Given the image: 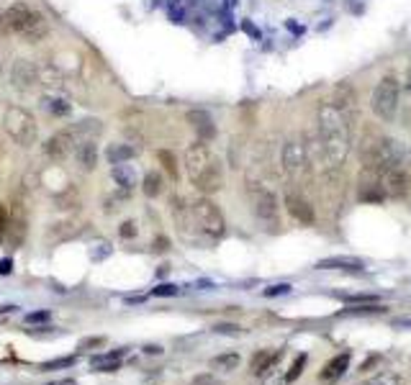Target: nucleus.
Wrapping results in <instances>:
<instances>
[{
  "label": "nucleus",
  "instance_id": "nucleus-1",
  "mask_svg": "<svg viewBox=\"0 0 411 385\" xmlns=\"http://www.w3.org/2000/svg\"><path fill=\"white\" fill-rule=\"evenodd\" d=\"M317 136L319 142H322L327 169H339L344 164V160H347V152H350V144H352L347 111H342L339 106H334V103L319 106Z\"/></svg>",
  "mask_w": 411,
  "mask_h": 385
},
{
  "label": "nucleus",
  "instance_id": "nucleus-2",
  "mask_svg": "<svg viewBox=\"0 0 411 385\" xmlns=\"http://www.w3.org/2000/svg\"><path fill=\"white\" fill-rule=\"evenodd\" d=\"M185 172L188 180L201 190L203 196H214L224 188V164L221 160L206 147V142L190 144L185 152Z\"/></svg>",
  "mask_w": 411,
  "mask_h": 385
},
{
  "label": "nucleus",
  "instance_id": "nucleus-3",
  "mask_svg": "<svg viewBox=\"0 0 411 385\" xmlns=\"http://www.w3.org/2000/svg\"><path fill=\"white\" fill-rule=\"evenodd\" d=\"M3 128H6V134L23 149L34 147L36 139H39V123H36L34 113L21 108V106H8L6 116H3Z\"/></svg>",
  "mask_w": 411,
  "mask_h": 385
},
{
  "label": "nucleus",
  "instance_id": "nucleus-4",
  "mask_svg": "<svg viewBox=\"0 0 411 385\" xmlns=\"http://www.w3.org/2000/svg\"><path fill=\"white\" fill-rule=\"evenodd\" d=\"M360 157H363V167L365 169H376V172H380V169H385V167L401 164V160H404V152H401L398 142H393V139H385V136H378V139L365 142Z\"/></svg>",
  "mask_w": 411,
  "mask_h": 385
},
{
  "label": "nucleus",
  "instance_id": "nucleus-5",
  "mask_svg": "<svg viewBox=\"0 0 411 385\" xmlns=\"http://www.w3.org/2000/svg\"><path fill=\"white\" fill-rule=\"evenodd\" d=\"M398 82L393 77H383V80L378 82L376 88H373V95H371V111L376 116L378 121L383 123H391L398 113Z\"/></svg>",
  "mask_w": 411,
  "mask_h": 385
},
{
  "label": "nucleus",
  "instance_id": "nucleus-6",
  "mask_svg": "<svg viewBox=\"0 0 411 385\" xmlns=\"http://www.w3.org/2000/svg\"><path fill=\"white\" fill-rule=\"evenodd\" d=\"M190 216L196 221L198 229L211 239H221L224 231H226V221H224V213L221 208L211 201L209 196L198 198L193 206H190Z\"/></svg>",
  "mask_w": 411,
  "mask_h": 385
},
{
  "label": "nucleus",
  "instance_id": "nucleus-7",
  "mask_svg": "<svg viewBox=\"0 0 411 385\" xmlns=\"http://www.w3.org/2000/svg\"><path fill=\"white\" fill-rule=\"evenodd\" d=\"M250 203H252V213L260 223L265 226H278V218H280V201L273 190L263 188V185H255L250 188Z\"/></svg>",
  "mask_w": 411,
  "mask_h": 385
},
{
  "label": "nucleus",
  "instance_id": "nucleus-8",
  "mask_svg": "<svg viewBox=\"0 0 411 385\" xmlns=\"http://www.w3.org/2000/svg\"><path fill=\"white\" fill-rule=\"evenodd\" d=\"M309 167H311V157H309V147H306V139L304 136L288 139L283 147V169L293 180H301V177H306Z\"/></svg>",
  "mask_w": 411,
  "mask_h": 385
},
{
  "label": "nucleus",
  "instance_id": "nucleus-9",
  "mask_svg": "<svg viewBox=\"0 0 411 385\" xmlns=\"http://www.w3.org/2000/svg\"><path fill=\"white\" fill-rule=\"evenodd\" d=\"M39 18L36 11L26 6V3H13L6 13L0 16V34H18L26 36L28 28L34 26V21Z\"/></svg>",
  "mask_w": 411,
  "mask_h": 385
},
{
  "label": "nucleus",
  "instance_id": "nucleus-10",
  "mask_svg": "<svg viewBox=\"0 0 411 385\" xmlns=\"http://www.w3.org/2000/svg\"><path fill=\"white\" fill-rule=\"evenodd\" d=\"M75 149H77V134H75V128H62L57 134L44 144V155L52 160V162H65L70 155H75Z\"/></svg>",
  "mask_w": 411,
  "mask_h": 385
},
{
  "label": "nucleus",
  "instance_id": "nucleus-11",
  "mask_svg": "<svg viewBox=\"0 0 411 385\" xmlns=\"http://www.w3.org/2000/svg\"><path fill=\"white\" fill-rule=\"evenodd\" d=\"M380 183H383V190L388 198H404L409 193L411 177L401 164H393V167L380 169Z\"/></svg>",
  "mask_w": 411,
  "mask_h": 385
},
{
  "label": "nucleus",
  "instance_id": "nucleus-12",
  "mask_svg": "<svg viewBox=\"0 0 411 385\" xmlns=\"http://www.w3.org/2000/svg\"><path fill=\"white\" fill-rule=\"evenodd\" d=\"M11 82L13 88L21 90V93H28V90L36 88L39 82V69L31 60H16L13 62V69H11Z\"/></svg>",
  "mask_w": 411,
  "mask_h": 385
},
{
  "label": "nucleus",
  "instance_id": "nucleus-13",
  "mask_svg": "<svg viewBox=\"0 0 411 385\" xmlns=\"http://www.w3.org/2000/svg\"><path fill=\"white\" fill-rule=\"evenodd\" d=\"M285 208H288L290 216L296 218L298 223H304V226H311V223L317 221V216H314V208H311V203L306 201L301 193H293V190H288V193H285Z\"/></svg>",
  "mask_w": 411,
  "mask_h": 385
},
{
  "label": "nucleus",
  "instance_id": "nucleus-14",
  "mask_svg": "<svg viewBox=\"0 0 411 385\" xmlns=\"http://www.w3.org/2000/svg\"><path fill=\"white\" fill-rule=\"evenodd\" d=\"M188 126L196 131L198 142H211V139H216V123L214 118H211V113H206V111H188Z\"/></svg>",
  "mask_w": 411,
  "mask_h": 385
},
{
  "label": "nucleus",
  "instance_id": "nucleus-15",
  "mask_svg": "<svg viewBox=\"0 0 411 385\" xmlns=\"http://www.w3.org/2000/svg\"><path fill=\"white\" fill-rule=\"evenodd\" d=\"M347 367H350V352H342V355H337V357H331L329 362H327V367L319 372V380L334 383V380H339L344 372H347Z\"/></svg>",
  "mask_w": 411,
  "mask_h": 385
},
{
  "label": "nucleus",
  "instance_id": "nucleus-16",
  "mask_svg": "<svg viewBox=\"0 0 411 385\" xmlns=\"http://www.w3.org/2000/svg\"><path fill=\"white\" fill-rule=\"evenodd\" d=\"M319 270H344V272H360L365 270V264L355 257H327L317 264Z\"/></svg>",
  "mask_w": 411,
  "mask_h": 385
},
{
  "label": "nucleus",
  "instance_id": "nucleus-17",
  "mask_svg": "<svg viewBox=\"0 0 411 385\" xmlns=\"http://www.w3.org/2000/svg\"><path fill=\"white\" fill-rule=\"evenodd\" d=\"M280 357H283V350H278V352H268V350H263V352H257L255 357H252V362H250V370L255 372V375H265V372H270L273 367L280 362Z\"/></svg>",
  "mask_w": 411,
  "mask_h": 385
},
{
  "label": "nucleus",
  "instance_id": "nucleus-18",
  "mask_svg": "<svg viewBox=\"0 0 411 385\" xmlns=\"http://www.w3.org/2000/svg\"><path fill=\"white\" fill-rule=\"evenodd\" d=\"M75 157H77V164L82 169H88V172L95 169V164H98V144H95V139H85V142L77 144Z\"/></svg>",
  "mask_w": 411,
  "mask_h": 385
},
{
  "label": "nucleus",
  "instance_id": "nucleus-19",
  "mask_svg": "<svg viewBox=\"0 0 411 385\" xmlns=\"http://www.w3.org/2000/svg\"><path fill=\"white\" fill-rule=\"evenodd\" d=\"M23 234H26V218H23L21 203H16L13 213H11V221H8V239L13 242V247H18V244L23 242Z\"/></svg>",
  "mask_w": 411,
  "mask_h": 385
},
{
  "label": "nucleus",
  "instance_id": "nucleus-20",
  "mask_svg": "<svg viewBox=\"0 0 411 385\" xmlns=\"http://www.w3.org/2000/svg\"><path fill=\"white\" fill-rule=\"evenodd\" d=\"M114 180H116V185L124 190V193H131V190L136 188V169L131 167L128 162H124V164H114Z\"/></svg>",
  "mask_w": 411,
  "mask_h": 385
},
{
  "label": "nucleus",
  "instance_id": "nucleus-21",
  "mask_svg": "<svg viewBox=\"0 0 411 385\" xmlns=\"http://www.w3.org/2000/svg\"><path fill=\"white\" fill-rule=\"evenodd\" d=\"M136 157V149L128 147V144H111V147L106 149V160L111 164H124L128 162V160H134Z\"/></svg>",
  "mask_w": 411,
  "mask_h": 385
},
{
  "label": "nucleus",
  "instance_id": "nucleus-22",
  "mask_svg": "<svg viewBox=\"0 0 411 385\" xmlns=\"http://www.w3.org/2000/svg\"><path fill=\"white\" fill-rule=\"evenodd\" d=\"M211 370H219V372H231L239 367V355L236 352H226V355H216L214 359L209 362Z\"/></svg>",
  "mask_w": 411,
  "mask_h": 385
},
{
  "label": "nucleus",
  "instance_id": "nucleus-23",
  "mask_svg": "<svg viewBox=\"0 0 411 385\" xmlns=\"http://www.w3.org/2000/svg\"><path fill=\"white\" fill-rule=\"evenodd\" d=\"M142 190H144V196H147V198L162 196V190H165V180H162L160 172H147V175H144Z\"/></svg>",
  "mask_w": 411,
  "mask_h": 385
},
{
  "label": "nucleus",
  "instance_id": "nucleus-24",
  "mask_svg": "<svg viewBox=\"0 0 411 385\" xmlns=\"http://www.w3.org/2000/svg\"><path fill=\"white\" fill-rule=\"evenodd\" d=\"M363 385H401V375L393 370H380L373 378H368Z\"/></svg>",
  "mask_w": 411,
  "mask_h": 385
},
{
  "label": "nucleus",
  "instance_id": "nucleus-25",
  "mask_svg": "<svg viewBox=\"0 0 411 385\" xmlns=\"http://www.w3.org/2000/svg\"><path fill=\"white\" fill-rule=\"evenodd\" d=\"M157 160H160L162 167L170 172V177H177V160H175V155H172V152H168V149H160V152H157Z\"/></svg>",
  "mask_w": 411,
  "mask_h": 385
},
{
  "label": "nucleus",
  "instance_id": "nucleus-26",
  "mask_svg": "<svg viewBox=\"0 0 411 385\" xmlns=\"http://www.w3.org/2000/svg\"><path fill=\"white\" fill-rule=\"evenodd\" d=\"M44 108L52 111L54 116H67L70 113V103L60 101V98H44Z\"/></svg>",
  "mask_w": 411,
  "mask_h": 385
},
{
  "label": "nucleus",
  "instance_id": "nucleus-27",
  "mask_svg": "<svg viewBox=\"0 0 411 385\" xmlns=\"http://www.w3.org/2000/svg\"><path fill=\"white\" fill-rule=\"evenodd\" d=\"M304 365H306V355H298V357L293 359V365H290V370L283 375V380H285V383H296V380H298V375L304 372Z\"/></svg>",
  "mask_w": 411,
  "mask_h": 385
},
{
  "label": "nucleus",
  "instance_id": "nucleus-28",
  "mask_svg": "<svg viewBox=\"0 0 411 385\" xmlns=\"http://www.w3.org/2000/svg\"><path fill=\"white\" fill-rule=\"evenodd\" d=\"M75 365V357H57V359H49L41 365V370H62V367H72Z\"/></svg>",
  "mask_w": 411,
  "mask_h": 385
},
{
  "label": "nucleus",
  "instance_id": "nucleus-29",
  "mask_svg": "<svg viewBox=\"0 0 411 385\" xmlns=\"http://www.w3.org/2000/svg\"><path fill=\"white\" fill-rule=\"evenodd\" d=\"M121 367V359H101V362H93L95 372H116Z\"/></svg>",
  "mask_w": 411,
  "mask_h": 385
},
{
  "label": "nucleus",
  "instance_id": "nucleus-30",
  "mask_svg": "<svg viewBox=\"0 0 411 385\" xmlns=\"http://www.w3.org/2000/svg\"><path fill=\"white\" fill-rule=\"evenodd\" d=\"M214 331H216V334H224V337H239V334H242V326H236V324H216Z\"/></svg>",
  "mask_w": 411,
  "mask_h": 385
},
{
  "label": "nucleus",
  "instance_id": "nucleus-31",
  "mask_svg": "<svg viewBox=\"0 0 411 385\" xmlns=\"http://www.w3.org/2000/svg\"><path fill=\"white\" fill-rule=\"evenodd\" d=\"M8 221H11V211L0 203V242L8 237Z\"/></svg>",
  "mask_w": 411,
  "mask_h": 385
},
{
  "label": "nucleus",
  "instance_id": "nucleus-32",
  "mask_svg": "<svg viewBox=\"0 0 411 385\" xmlns=\"http://www.w3.org/2000/svg\"><path fill=\"white\" fill-rule=\"evenodd\" d=\"M193 385H221V380L211 375V372H203V375H196L193 378Z\"/></svg>",
  "mask_w": 411,
  "mask_h": 385
},
{
  "label": "nucleus",
  "instance_id": "nucleus-33",
  "mask_svg": "<svg viewBox=\"0 0 411 385\" xmlns=\"http://www.w3.org/2000/svg\"><path fill=\"white\" fill-rule=\"evenodd\" d=\"M49 316H52V313H49V311H34V313H26V324H44V321H49Z\"/></svg>",
  "mask_w": 411,
  "mask_h": 385
},
{
  "label": "nucleus",
  "instance_id": "nucleus-34",
  "mask_svg": "<svg viewBox=\"0 0 411 385\" xmlns=\"http://www.w3.org/2000/svg\"><path fill=\"white\" fill-rule=\"evenodd\" d=\"M152 296H160V298H165V296H177V288L175 285H157L155 291H152Z\"/></svg>",
  "mask_w": 411,
  "mask_h": 385
},
{
  "label": "nucleus",
  "instance_id": "nucleus-35",
  "mask_svg": "<svg viewBox=\"0 0 411 385\" xmlns=\"http://www.w3.org/2000/svg\"><path fill=\"white\" fill-rule=\"evenodd\" d=\"M119 234H121L124 239H134L136 237V223L134 221H124L121 229H119Z\"/></svg>",
  "mask_w": 411,
  "mask_h": 385
},
{
  "label": "nucleus",
  "instance_id": "nucleus-36",
  "mask_svg": "<svg viewBox=\"0 0 411 385\" xmlns=\"http://www.w3.org/2000/svg\"><path fill=\"white\" fill-rule=\"evenodd\" d=\"M103 345H106V339L103 337H90V339H82L80 350H93V347H103Z\"/></svg>",
  "mask_w": 411,
  "mask_h": 385
},
{
  "label": "nucleus",
  "instance_id": "nucleus-37",
  "mask_svg": "<svg viewBox=\"0 0 411 385\" xmlns=\"http://www.w3.org/2000/svg\"><path fill=\"white\" fill-rule=\"evenodd\" d=\"M273 370H275V367H273ZM273 370L265 372V375H263V378H265L263 385H283V383H285L283 375H278V372H273Z\"/></svg>",
  "mask_w": 411,
  "mask_h": 385
},
{
  "label": "nucleus",
  "instance_id": "nucleus-38",
  "mask_svg": "<svg viewBox=\"0 0 411 385\" xmlns=\"http://www.w3.org/2000/svg\"><path fill=\"white\" fill-rule=\"evenodd\" d=\"M290 291V285H273V288H268V291H265V296L268 298H273V296H285V293Z\"/></svg>",
  "mask_w": 411,
  "mask_h": 385
},
{
  "label": "nucleus",
  "instance_id": "nucleus-39",
  "mask_svg": "<svg viewBox=\"0 0 411 385\" xmlns=\"http://www.w3.org/2000/svg\"><path fill=\"white\" fill-rule=\"evenodd\" d=\"M383 308L380 306H365V308H350V311H344V313H380Z\"/></svg>",
  "mask_w": 411,
  "mask_h": 385
},
{
  "label": "nucleus",
  "instance_id": "nucleus-40",
  "mask_svg": "<svg viewBox=\"0 0 411 385\" xmlns=\"http://www.w3.org/2000/svg\"><path fill=\"white\" fill-rule=\"evenodd\" d=\"M11 270H13V260L11 257L0 260V275H11Z\"/></svg>",
  "mask_w": 411,
  "mask_h": 385
},
{
  "label": "nucleus",
  "instance_id": "nucleus-41",
  "mask_svg": "<svg viewBox=\"0 0 411 385\" xmlns=\"http://www.w3.org/2000/svg\"><path fill=\"white\" fill-rule=\"evenodd\" d=\"M144 352H147V355H162V347L160 345H147L144 347Z\"/></svg>",
  "mask_w": 411,
  "mask_h": 385
},
{
  "label": "nucleus",
  "instance_id": "nucleus-42",
  "mask_svg": "<svg viewBox=\"0 0 411 385\" xmlns=\"http://www.w3.org/2000/svg\"><path fill=\"white\" fill-rule=\"evenodd\" d=\"M393 326H404V329H411V318H398V321H393Z\"/></svg>",
  "mask_w": 411,
  "mask_h": 385
},
{
  "label": "nucleus",
  "instance_id": "nucleus-43",
  "mask_svg": "<svg viewBox=\"0 0 411 385\" xmlns=\"http://www.w3.org/2000/svg\"><path fill=\"white\" fill-rule=\"evenodd\" d=\"M60 385H80L77 380H72V378H67V380H60Z\"/></svg>",
  "mask_w": 411,
  "mask_h": 385
},
{
  "label": "nucleus",
  "instance_id": "nucleus-44",
  "mask_svg": "<svg viewBox=\"0 0 411 385\" xmlns=\"http://www.w3.org/2000/svg\"><path fill=\"white\" fill-rule=\"evenodd\" d=\"M0 311H13V306H6V308H0Z\"/></svg>",
  "mask_w": 411,
  "mask_h": 385
},
{
  "label": "nucleus",
  "instance_id": "nucleus-45",
  "mask_svg": "<svg viewBox=\"0 0 411 385\" xmlns=\"http://www.w3.org/2000/svg\"><path fill=\"white\" fill-rule=\"evenodd\" d=\"M49 385H60V383H49Z\"/></svg>",
  "mask_w": 411,
  "mask_h": 385
},
{
  "label": "nucleus",
  "instance_id": "nucleus-46",
  "mask_svg": "<svg viewBox=\"0 0 411 385\" xmlns=\"http://www.w3.org/2000/svg\"><path fill=\"white\" fill-rule=\"evenodd\" d=\"M0 74H3V67H0Z\"/></svg>",
  "mask_w": 411,
  "mask_h": 385
}]
</instances>
